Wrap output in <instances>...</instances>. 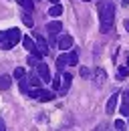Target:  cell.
<instances>
[{
  "instance_id": "cell-1",
  "label": "cell",
  "mask_w": 129,
  "mask_h": 131,
  "mask_svg": "<svg viewBox=\"0 0 129 131\" xmlns=\"http://www.w3.org/2000/svg\"><path fill=\"white\" fill-rule=\"evenodd\" d=\"M99 22H101V32L107 34L113 30L115 22V6L111 0H101L99 2Z\"/></svg>"
},
{
  "instance_id": "cell-2",
  "label": "cell",
  "mask_w": 129,
  "mask_h": 131,
  "mask_svg": "<svg viewBox=\"0 0 129 131\" xmlns=\"http://www.w3.org/2000/svg\"><path fill=\"white\" fill-rule=\"evenodd\" d=\"M36 75L42 79V83L52 81V79H50V71H48V67L45 65V63H36Z\"/></svg>"
},
{
  "instance_id": "cell-3",
  "label": "cell",
  "mask_w": 129,
  "mask_h": 131,
  "mask_svg": "<svg viewBox=\"0 0 129 131\" xmlns=\"http://www.w3.org/2000/svg\"><path fill=\"white\" fill-rule=\"evenodd\" d=\"M57 45H59V49H61V50H69L71 47H73V36H69V34H63V36H59Z\"/></svg>"
},
{
  "instance_id": "cell-4",
  "label": "cell",
  "mask_w": 129,
  "mask_h": 131,
  "mask_svg": "<svg viewBox=\"0 0 129 131\" xmlns=\"http://www.w3.org/2000/svg\"><path fill=\"white\" fill-rule=\"evenodd\" d=\"M119 113L129 117V91H123V101H121V109H119Z\"/></svg>"
},
{
  "instance_id": "cell-5",
  "label": "cell",
  "mask_w": 129,
  "mask_h": 131,
  "mask_svg": "<svg viewBox=\"0 0 129 131\" xmlns=\"http://www.w3.org/2000/svg\"><path fill=\"white\" fill-rule=\"evenodd\" d=\"M0 49H4V50L12 49L10 38H8V30H0Z\"/></svg>"
},
{
  "instance_id": "cell-6",
  "label": "cell",
  "mask_w": 129,
  "mask_h": 131,
  "mask_svg": "<svg viewBox=\"0 0 129 131\" xmlns=\"http://www.w3.org/2000/svg\"><path fill=\"white\" fill-rule=\"evenodd\" d=\"M71 81H73V77H71L69 73H64L63 77H61V89H59V91H61V93H67L69 87H71Z\"/></svg>"
},
{
  "instance_id": "cell-7",
  "label": "cell",
  "mask_w": 129,
  "mask_h": 131,
  "mask_svg": "<svg viewBox=\"0 0 129 131\" xmlns=\"http://www.w3.org/2000/svg\"><path fill=\"white\" fill-rule=\"evenodd\" d=\"M26 81H28V87H30V89H40V85H42V79H40L38 75L26 77Z\"/></svg>"
},
{
  "instance_id": "cell-8",
  "label": "cell",
  "mask_w": 129,
  "mask_h": 131,
  "mask_svg": "<svg viewBox=\"0 0 129 131\" xmlns=\"http://www.w3.org/2000/svg\"><path fill=\"white\" fill-rule=\"evenodd\" d=\"M61 28H63V26H61V22H59V20H55V22H48V24H47V30H48V34H50V36H57Z\"/></svg>"
},
{
  "instance_id": "cell-9",
  "label": "cell",
  "mask_w": 129,
  "mask_h": 131,
  "mask_svg": "<svg viewBox=\"0 0 129 131\" xmlns=\"http://www.w3.org/2000/svg\"><path fill=\"white\" fill-rule=\"evenodd\" d=\"M93 77H95V85L101 87V85L105 83V79H107V73H105L103 69H95V75H93Z\"/></svg>"
},
{
  "instance_id": "cell-10",
  "label": "cell",
  "mask_w": 129,
  "mask_h": 131,
  "mask_svg": "<svg viewBox=\"0 0 129 131\" xmlns=\"http://www.w3.org/2000/svg\"><path fill=\"white\" fill-rule=\"evenodd\" d=\"M36 99H38V101H52V99H55V93H52V91H42V89H38Z\"/></svg>"
},
{
  "instance_id": "cell-11",
  "label": "cell",
  "mask_w": 129,
  "mask_h": 131,
  "mask_svg": "<svg viewBox=\"0 0 129 131\" xmlns=\"http://www.w3.org/2000/svg\"><path fill=\"white\" fill-rule=\"evenodd\" d=\"M8 38H10V45L14 47L16 42L20 40V30H18V28H10V30H8Z\"/></svg>"
},
{
  "instance_id": "cell-12",
  "label": "cell",
  "mask_w": 129,
  "mask_h": 131,
  "mask_svg": "<svg viewBox=\"0 0 129 131\" xmlns=\"http://www.w3.org/2000/svg\"><path fill=\"white\" fill-rule=\"evenodd\" d=\"M117 97H119L117 93L109 97V101H107V113H115V107H117Z\"/></svg>"
},
{
  "instance_id": "cell-13",
  "label": "cell",
  "mask_w": 129,
  "mask_h": 131,
  "mask_svg": "<svg viewBox=\"0 0 129 131\" xmlns=\"http://www.w3.org/2000/svg\"><path fill=\"white\" fill-rule=\"evenodd\" d=\"M48 14H50L52 18H59L61 14H63V6H61V4H52L50 10H48Z\"/></svg>"
},
{
  "instance_id": "cell-14",
  "label": "cell",
  "mask_w": 129,
  "mask_h": 131,
  "mask_svg": "<svg viewBox=\"0 0 129 131\" xmlns=\"http://www.w3.org/2000/svg\"><path fill=\"white\" fill-rule=\"evenodd\" d=\"M67 65H69V54H61V57L57 59V69H59V71H63Z\"/></svg>"
},
{
  "instance_id": "cell-15",
  "label": "cell",
  "mask_w": 129,
  "mask_h": 131,
  "mask_svg": "<svg viewBox=\"0 0 129 131\" xmlns=\"http://www.w3.org/2000/svg\"><path fill=\"white\" fill-rule=\"evenodd\" d=\"M10 85H12V79H10L8 75L0 77V89H10Z\"/></svg>"
},
{
  "instance_id": "cell-16",
  "label": "cell",
  "mask_w": 129,
  "mask_h": 131,
  "mask_svg": "<svg viewBox=\"0 0 129 131\" xmlns=\"http://www.w3.org/2000/svg\"><path fill=\"white\" fill-rule=\"evenodd\" d=\"M16 2H18V4L22 6V8H26L28 12H30L32 8H34V2H32V0H16Z\"/></svg>"
},
{
  "instance_id": "cell-17",
  "label": "cell",
  "mask_w": 129,
  "mask_h": 131,
  "mask_svg": "<svg viewBox=\"0 0 129 131\" xmlns=\"http://www.w3.org/2000/svg\"><path fill=\"white\" fill-rule=\"evenodd\" d=\"M22 45H24V49H26V50H32V49H34V42H32L30 36H24V38H22Z\"/></svg>"
},
{
  "instance_id": "cell-18",
  "label": "cell",
  "mask_w": 129,
  "mask_h": 131,
  "mask_svg": "<svg viewBox=\"0 0 129 131\" xmlns=\"http://www.w3.org/2000/svg\"><path fill=\"white\" fill-rule=\"evenodd\" d=\"M77 61H79L77 52H75V50H73V52H69V65H77Z\"/></svg>"
},
{
  "instance_id": "cell-19",
  "label": "cell",
  "mask_w": 129,
  "mask_h": 131,
  "mask_svg": "<svg viewBox=\"0 0 129 131\" xmlns=\"http://www.w3.org/2000/svg\"><path fill=\"white\" fill-rule=\"evenodd\" d=\"M117 73H119V77H129V67H119Z\"/></svg>"
},
{
  "instance_id": "cell-20",
  "label": "cell",
  "mask_w": 129,
  "mask_h": 131,
  "mask_svg": "<svg viewBox=\"0 0 129 131\" xmlns=\"http://www.w3.org/2000/svg\"><path fill=\"white\" fill-rule=\"evenodd\" d=\"M22 77H24V69H22V67L14 69V79H22Z\"/></svg>"
},
{
  "instance_id": "cell-21",
  "label": "cell",
  "mask_w": 129,
  "mask_h": 131,
  "mask_svg": "<svg viewBox=\"0 0 129 131\" xmlns=\"http://www.w3.org/2000/svg\"><path fill=\"white\" fill-rule=\"evenodd\" d=\"M22 22H24L26 26H32V18H30V14H22Z\"/></svg>"
},
{
  "instance_id": "cell-22",
  "label": "cell",
  "mask_w": 129,
  "mask_h": 131,
  "mask_svg": "<svg viewBox=\"0 0 129 131\" xmlns=\"http://www.w3.org/2000/svg\"><path fill=\"white\" fill-rule=\"evenodd\" d=\"M81 77H85V79H87V77H89V75H91V71H89V69H87V67H81Z\"/></svg>"
},
{
  "instance_id": "cell-23",
  "label": "cell",
  "mask_w": 129,
  "mask_h": 131,
  "mask_svg": "<svg viewBox=\"0 0 129 131\" xmlns=\"http://www.w3.org/2000/svg\"><path fill=\"white\" fill-rule=\"evenodd\" d=\"M52 89H57V91L61 89V79H59V77H57V79H52Z\"/></svg>"
},
{
  "instance_id": "cell-24",
  "label": "cell",
  "mask_w": 129,
  "mask_h": 131,
  "mask_svg": "<svg viewBox=\"0 0 129 131\" xmlns=\"http://www.w3.org/2000/svg\"><path fill=\"white\" fill-rule=\"evenodd\" d=\"M115 129H125V123H123V121H115Z\"/></svg>"
},
{
  "instance_id": "cell-25",
  "label": "cell",
  "mask_w": 129,
  "mask_h": 131,
  "mask_svg": "<svg viewBox=\"0 0 129 131\" xmlns=\"http://www.w3.org/2000/svg\"><path fill=\"white\" fill-rule=\"evenodd\" d=\"M125 28H127V32H129V18L125 20Z\"/></svg>"
},
{
  "instance_id": "cell-26",
  "label": "cell",
  "mask_w": 129,
  "mask_h": 131,
  "mask_svg": "<svg viewBox=\"0 0 129 131\" xmlns=\"http://www.w3.org/2000/svg\"><path fill=\"white\" fill-rule=\"evenodd\" d=\"M48 2H50V4H59V0H48Z\"/></svg>"
},
{
  "instance_id": "cell-27",
  "label": "cell",
  "mask_w": 129,
  "mask_h": 131,
  "mask_svg": "<svg viewBox=\"0 0 129 131\" xmlns=\"http://www.w3.org/2000/svg\"><path fill=\"white\" fill-rule=\"evenodd\" d=\"M127 67H129V57H127Z\"/></svg>"
},
{
  "instance_id": "cell-28",
  "label": "cell",
  "mask_w": 129,
  "mask_h": 131,
  "mask_svg": "<svg viewBox=\"0 0 129 131\" xmlns=\"http://www.w3.org/2000/svg\"><path fill=\"white\" fill-rule=\"evenodd\" d=\"M83 2H89V0H83Z\"/></svg>"
}]
</instances>
